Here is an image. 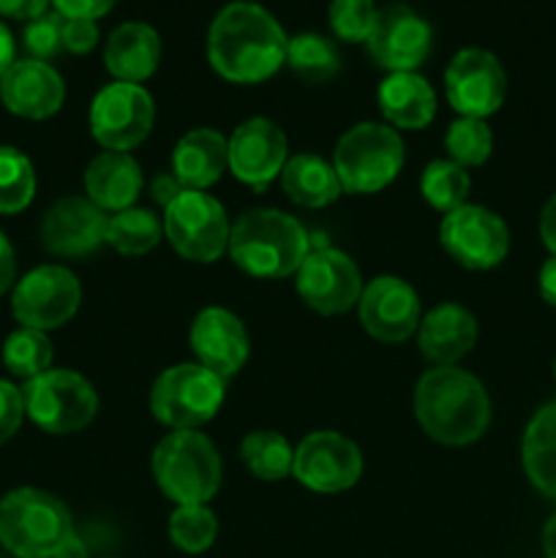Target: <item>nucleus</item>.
Here are the masks:
<instances>
[{
	"label": "nucleus",
	"mask_w": 556,
	"mask_h": 558,
	"mask_svg": "<svg viewBox=\"0 0 556 558\" xmlns=\"http://www.w3.org/2000/svg\"><path fill=\"white\" fill-rule=\"evenodd\" d=\"M287 33L256 3H229L207 33V60L223 80L238 85L265 82L287 63Z\"/></svg>",
	"instance_id": "1"
},
{
	"label": "nucleus",
	"mask_w": 556,
	"mask_h": 558,
	"mask_svg": "<svg viewBox=\"0 0 556 558\" xmlns=\"http://www.w3.org/2000/svg\"><path fill=\"white\" fill-rule=\"evenodd\" d=\"M25 414L41 430L52 436L76 434L93 423L98 396L90 381L74 371H52L25 381L22 387Z\"/></svg>",
	"instance_id": "8"
},
{
	"label": "nucleus",
	"mask_w": 556,
	"mask_h": 558,
	"mask_svg": "<svg viewBox=\"0 0 556 558\" xmlns=\"http://www.w3.org/2000/svg\"><path fill=\"white\" fill-rule=\"evenodd\" d=\"M145 178L129 153L104 150L90 161L85 172L87 199L104 213H123L140 196Z\"/></svg>",
	"instance_id": "23"
},
{
	"label": "nucleus",
	"mask_w": 556,
	"mask_h": 558,
	"mask_svg": "<svg viewBox=\"0 0 556 558\" xmlns=\"http://www.w3.org/2000/svg\"><path fill=\"white\" fill-rule=\"evenodd\" d=\"M22 420H25V398H22V390L11 385V381L0 379V445H5L20 430Z\"/></svg>",
	"instance_id": "39"
},
{
	"label": "nucleus",
	"mask_w": 556,
	"mask_h": 558,
	"mask_svg": "<svg viewBox=\"0 0 556 558\" xmlns=\"http://www.w3.org/2000/svg\"><path fill=\"white\" fill-rule=\"evenodd\" d=\"M22 41L33 60H52L63 49V16L58 11H44L41 16L27 22Z\"/></svg>",
	"instance_id": "38"
},
{
	"label": "nucleus",
	"mask_w": 556,
	"mask_h": 558,
	"mask_svg": "<svg viewBox=\"0 0 556 558\" xmlns=\"http://www.w3.org/2000/svg\"><path fill=\"white\" fill-rule=\"evenodd\" d=\"M218 537V521L207 505H180L169 518V539L183 554H205Z\"/></svg>",
	"instance_id": "35"
},
{
	"label": "nucleus",
	"mask_w": 556,
	"mask_h": 558,
	"mask_svg": "<svg viewBox=\"0 0 556 558\" xmlns=\"http://www.w3.org/2000/svg\"><path fill=\"white\" fill-rule=\"evenodd\" d=\"M414 414L425 434L439 445L463 447L488 430L491 401L483 381L456 365H439L420 376Z\"/></svg>",
	"instance_id": "2"
},
{
	"label": "nucleus",
	"mask_w": 556,
	"mask_h": 558,
	"mask_svg": "<svg viewBox=\"0 0 556 558\" xmlns=\"http://www.w3.org/2000/svg\"><path fill=\"white\" fill-rule=\"evenodd\" d=\"M300 298L322 316H336L358 305L363 294V278L358 265L336 248L309 251L300 270L294 272Z\"/></svg>",
	"instance_id": "15"
},
{
	"label": "nucleus",
	"mask_w": 556,
	"mask_h": 558,
	"mask_svg": "<svg viewBox=\"0 0 556 558\" xmlns=\"http://www.w3.org/2000/svg\"><path fill=\"white\" fill-rule=\"evenodd\" d=\"M445 93L461 118L485 120L505 104L507 74L496 54L485 49H461L445 71Z\"/></svg>",
	"instance_id": "13"
},
{
	"label": "nucleus",
	"mask_w": 556,
	"mask_h": 558,
	"mask_svg": "<svg viewBox=\"0 0 556 558\" xmlns=\"http://www.w3.org/2000/svg\"><path fill=\"white\" fill-rule=\"evenodd\" d=\"M107 227L109 218L101 207L82 196H65L44 213L41 243L49 254L80 259L107 243Z\"/></svg>",
	"instance_id": "18"
},
{
	"label": "nucleus",
	"mask_w": 556,
	"mask_h": 558,
	"mask_svg": "<svg viewBox=\"0 0 556 558\" xmlns=\"http://www.w3.org/2000/svg\"><path fill=\"white\" fill-rule=\"evenodd\" d=\"M52 0H0V14L11 16V20H36L47 11Z\"/></svg>",
	"instance_id": "42"
},
{
	"label": "nucleus",
	"mask_w": 556,
	"mask_h": 558,
	"mask_svg": "<svg viewBox=\"0 0 556 558\" xmlns=\"http://www.w3.org/2000/svg\"><path fill=\"white\" fill-rule=\"evenodd\" d=\"M287 65L300 80L322 85V82L336 80V74L341 71V54L330 38L319 36V33H300V36L289 38Z\"/></svg>",
	"instance_id": "29"
},
{
	"label": "nucleus",
	"mask_w": 556,
	"mask_h": 558,
	"mask_svg": "<svg viewBox=\"0 0 556 558\" xmlns=\"http://www.w3.org/2000/svg\"><path fill=\"white\" fill-rule=\"evenodd\" d=\"M420 352L436 365H456L478 343V319L458 303H442L420 319Z\"/></svg>",
	"instance_id": "22"
},
{
	"label": "nucleus",
	"mask_w": 556,
	"mask_h": 558,
	"mask_svg": "<svg viewBox=\"0 0 556 558\" xmlns=\"http://www.w3.org/2000/svg\"><path fill=\"white\" fill-rule=\"evenodd\" d=\"M543 550L545 558H556V512L548 518L543 529Z\"/></svg>",
	"instance_id": "48"
},
{
	"label": "nucleus",
	"mask_w": 556,
	"mask_h": 558,
	"mask_svg": "<svg viewBox=\"0 0 556 558\" xmlns=\"http://www.w3.org/2000/svg\"><path fill=\"white\" fill-rule=\"evenodd\" d=\"M292 474L316 494H341L363 474V456L347 436L336 430H316L294 450Z\"/></svg>",
	"instance_id": "14"
},
{
	"label": "nucleus",
	"mask_w": 556,
	"mask_h": 558,
	"mask_svg": "<svg viewBox=\"0 0 556 558\" xmlns=\"http://www.w3.org/2000/svg\"><path fill=\"white\" fill-rule=\"evenodd\" d=\"M360 325L382 343H403L420 327L418 292L396 276L368 281L358 300Z\"/></svg>",
	"instance_id": "17"
},
{
	"label": "nucleus",
	"mask_w": 556,
	"mask_h": 558,
	"mask_svg": "<svg viewBox=\"0 0 556 558\" xmlns=\"http://www.w3.org/2000/svg\"><path fill=\"white\" fill-rule=\"evenodd\" d=\"M521 461L529 483L556 501V401L545 403L523 430Z\"/></svg>",
	"instance_id": "28"
},
{
	"label": "nucleus",
	"mask_w": 556,
	"mask_h": 558,
	"mask_svg": "<svg viewBox=\"0 0 556 558\" xmlns=\"http://www.w3.org/2000/svg\"><path fill=\"white\" fill-rule=\"evenodd\" d=\"M191 349L202 368L229 381L249 360V332L227 308H205L191 325Z\"/></svg>",
	"instance_id": "20"
},
{
	"label": "nucleus",
	"mask_w": 556,
	"mask_h": 558,
	"mask_svg": "<svg viewBox=\"0 0 556 558\" xmlns=\"http://www.w3.org/2000/svg\"><path fill=\"white\" fill-rule=\"evenodd\" d=\"M379 109L396 129L420 131L434 120L436 96L414 71H398L379 85Z\"/></svg>",
	"instance_id": "26"
},
{
	"label": "nucleus",
	"mask_w": 556,
	"mask_h": 558,
	"mask_svg": "<svg viewBox=\"0 0 556 558\" xmlns=\"http://www.w3.org/2000/svg\"><path fill=\"white\" fill-rule=\"evenodd\" d=\"M401 167V136L382 123L354 125L333 150V169L347 194H376L398 178Z\"/></svg>",
	"instance_id": "6"
},
{
	"label": "nucleus",
	"mask_w": 556,
	"mask_h": 558,
	"mask_svg": "<svg viewBox=\"0 0 556 558\" xmlns=\"http://www.w3.org/2000/svg\"><path fill=\"white\" fill-rule=\"evenodd\" d=\"M98 44V27L93 20H63V49L71 54H87Z\"/></svg>",
	"instance_id": "40"
},
{
	"label": "nucleus",
	"mask_w": 556,
	"mask_h": 558,
	"mask_svg": "<svg viewBox=\"0 0 556 558\" xmlns=\"http://www.w3.org/2000/svg\"><path fill=\"white\" fill-rule=\"evenodd\" d=\"M281 189L294 205L300 207H327L341 196V183L325 158L311 156V153H298V156L287 158L281 169Z\"/></svg>",
	"instance_id": "27"
},
{
	"label": "nucleus",
	"mask_w": 556,
	"mask_h": 558,
	"mask_svg": "<svg viewBox=\"0 0 556 558\" xmlns=\"http://www.w3.org/2000/svg\"><path fill=\"white\" fill-rule=\"evenodd\" d=\"M164 227L150 210H142V207H129L123 213H114L109 218L107 227V243L112 245L118 254L125 256H142L147 251H153L161 240Z\"/></svg>",
	"instance_id": "31"
},
{
	"label": "nucleus",
	"mask_w": 556,
	"mask_h": 558,
	"mask_svg": "<svg viewBox=\"0 0 556 558\" xmlns=\"http://www.w3.org/2000/svg\"><path fill=\"white\" fill-rule=\"evenodd\" d=\"M14 278H16V256L14 248H11L9 238L0 232V298L14 287Z\"/></svg>",
	"instance_id": "44"
},
{
	"label": "nucleus",
	"mask_w": 556,
	"mask_h": 558,
	"mask_svg": "<svg viewBox=\"0 0 556 558\" xmlns=\"http://www.w3.org/2000/svg\"><path fill=\"white\" fill-rule=\"evenodd\" d=\"M227 381L200 363H180L164 371L150 390V412L172 430H196L210 423L223 403Z\"/></svg>",
	"instance_id": "7"
},
{
	"label": "nucleus",
	"mask_w": 556,
	"mask_h": 558,
	"mask_svg": "<svg viewBox=\"0 0 556 558\" xmlns=\"http://www.w3.org/2000/svg\"><path fill=\"white\" fill-rule=\"evenodd\" d=\"M55 558H87V548H85V543H82V539L74 534V537H71L69 543L58 550V556Z\"/></svg>",
	"instance_id": "49"
},
{
	"label": "nucleus",
	"mask_w": 556,
	"mask_h": 558,
	"mask_svg": "<svg viewBox=\"0 0 556 558\" xmlns=\"http://www.w3.org/2000/svg\"><path fill=\"white\" fill-rule=\"evenodd\" d=\"M540 238H543L545 248L556 256V194L543 207V216H540Z\"/></svg>",
	"instance_id": "45"
},
{
	"label": "nucleus",
	"mask_w": 556,
	"mask_h": 558,
	"mask_svg": "<svg viewBox=\"0 0 556 558\" xmlns=\"http://www.w3.org/2000/svg\"><path fill=\"white\" fill-rule=\"evenodd\" d=\"M469 189H472V180H469L467 169L452 161H431L420 178L423 199L445 216L467 205Z\"/></svg>",
	"instance_id": "32"
},
{
	"label": "nucleus",
	"mask_w": 556,
	"mask_h": 558,
	"mask_svg": "<svg viewBox=\"0 0 556 558\" xmlns=\"http://www.w3.org/2000/svg\"><path fill=\"white\" fill-rule=\"evenodd\" d=\"M229 169L254 189H265L287 163V136L273 120L251 118L227 140Z\"/></svg>",
	"instance_id": "19"
},
{
	"label": "nucleus",
	"mask_w": 556,
	"mask_h": 558,
	"mask_svg": "<svg viewBox=\"0 0 556 558\" xmlns=\"http://www.w3.org/2000/svg\"><path fill=\"white\" fill-rule=\"evenodd\" d=\"M365 44L376 65L398 74V71H414L425 63L434 33L428 22L409 5H387L376 11L374 31Z\"/></svg>",
	"instance_id": "16"
},
{
	"label": "nucleus",
	"mask_w": 556,
	"mask_h": 558,
	"mask_svg": "<svg viewBox=\"0 0 556 558\" xmlns=\"http://www.w3.org/2000/svg\"><path fill=\"white\" fill-rule=\"evenodd\" d=\"M161 60V38L145 22H125L109 36L104 49V65L118 82L140 85Z\"/></svg>",
	"instance_id": "24"
},
{
	"label": "nucleus",
	"mask_w": 556,
	"mask_h": 558,
	"mask_svg": "<svg viewBox=\"0 0 556 558\" xmlns=\"http://www.w3.org/2000/svg\"><path fill=\"white\" fill-rule=\"evenodd\" d=\"M158 488L174 505H207L221 488V456L200 430H174L153 452Z\"/></svg>",
	"instance_id": "5"
},
{
	"label": "nucleus",
	"mask_w": 556,
	"mask_h": 558,
	"mask_svg": "<svg viewBox=\"0 0 556 558\" xmlns=\"http://www.w3.org/2000/svg\"><path fill=\"white\" fill-rule=\"evenodd\" d=\"M3 363L11 374L25 381L47 374L52 365V343L47 332L31 330V327L11 332L3 343Z\"/></svg>",
	"instance_id": "34"
},
{
	"label": "nucleus",
	"mask_w": 556,
	"mask_h": 558,
	"mask_svg": "<svg viewBox=\"0 0 556 558\" xmlns=\"http://www.w3.org/2000/svg\"><path fill=\"white\" fill-rule=\"evenodd\" d=\"M491 147H494V134H491L485 120L461 118L445 134L447 156H450L452 163L463 169L480 167V163L488 161Z\"/></svg>",
	"instance_id": "36"
},
{
	"label": "nucleus",
	"mask_w": 556,
	"mask_h": 558,
	"mask_svg": "<svg viewBox=\"0 0 556 558\" xmlns=\"http://www.w3.org/2000/svg\"><path fill=\"white\" fill-rule=\"evenodd\" d=\"M229 256L243 272L265 281L289 278L309 256V234L281 210H249L229 232Z\"/></svg>",
	"instance_id": "3"
},
{
	"label": "nucleus",
	"mask_w": 556,
	"mask_h": 558,
	"mask_svg": "<svg viewBox=\"0 0 556 558\" xmlns=\"http://www.w3.org/2000/svg\"><path fill=\"white\" fill-rule=\"evenodd\" d=\"M150 194H153V199L158 202V205L169 207L174 199H178L180 194H183V185L178 183V178H174V174L164 172V174H156V178H153Z\"/></svg>",
	"instance_id": "43"
},
{
	"label": "nucleus",
	"mask_w": 556,
	"mask_h": 558,
	"mask_svg": "<svg viewBox=\"0 0 556 558\" xmlns=\"http://www.w3.org/2000/svg\"><path fill=\"white\" fill-rule=\"evenodd\" d=\"M82 303V287L69 267L41 265L27 272L11 294V311L22 327L58 330L74 319Z\"/></svg>",
	"instance_id": "10"
},
{
	"label": "nucleus",
	"mask_w": 556,
	"mask_h": 558,
	"mask_svg": "<svg viewBox=\"0 0 556 558\" xmlns=\"http://www.w3.org/2000/svg\"><path fill=\"white\" fill-rule=\"evenodd\" d=\"M14 52H16L14 36H11L9 27L0 22V76H3L11 65H14V60H16Z\"/></svg>",
	"instance_id": "47"
},
{
	"label": "nucleus",
	"mask_w": 556,
	"mask_h": 558,
	"mask_svg": "<svg viewBox=\"0 0 556 558\" xmlns=\"http://www.w3.org/2000/svg\"><path fill=\"white\" fill-rule=\"evenodd\" d=\"M156 120L153 96L142 85L112 82L90 104V131L107 150L129 153L147 140Z\"/></svg>",
	"instance_id": "11"
},
{
	"label": "nucleus",
	"mask_w": 556,
	"mask_h": 558,
	"mask_svg": "<svg viewBox=\"0 0 556 558\" xmlns=\"http://www.w3.org/2000/svg\"><path fill=\"white\" fill-rule=\"evenodd\" d=\"M55 11H58L63 20H93L109 14L114 5V0H52Z\"/></svg>",
	"instance_id": "41"
},
{
	"label": "nucleus",
	"mask_w": 556,
	"mask_h": 558,
	"mask_svg": "<svg viewBox=\"0 0 556 558\" xmlns=\"http://www.w3.org/2000/svg\"><path fill=\"white\" fill-rule=\"evenodd\" d=\"M71 537L74 521L58 496L16 488L0 499V545L16 558H55Z\"/></svg>",
	"instance_id": "4"
},
{
	"label": "nucleus",
	"mask_w": 556,
	"mask_h": 558,
	"mask_svg": "<svg viewBox=\"0 0 556 558\" xmlns=\"http://www.w3.org/2000/svg\"><path fill=\"white\" fill-rule=\"evenodd\" d=\"M540 294L548 305L556 308V256H551L543 267H540Z\"/></svg>",
	"instance_id": "46"
},
{
	"label": "nucleus",
	"mask_w": 556,
	"mask_h": 558,
	"mask_svg": "<svg viewBox=\"0 0 556 558\" xmlns=\"http://www.w3.org/2000/svg\"><path fill=\"white\" fill-rule=\"evenodd\" d=\"M229 153L223 134L213 129H194L174 145L172 174L189 191H205L227 172Z\"/></svg>",
	"instance_id": "25"
},
{
	"label": "nucleus",
	"mask_w": 556,
	"mask_h": 558,
	"mask_svg": "<svg viewBox=\"0 0 556 558\" xmlns=\"http://www.w3.org/2000/svg\"><path fill=\"white\" fill-rule=\"evenodd\" d=\"M447 254L467 270H491L510 251V232L496 213L480 205H463L447 213L439 227Z\"/></svg>",
	"instance_id": "12"
},
{
	"label": "nucleus",
	"mask_w": 556,
	"mask_h": 558,
	"mask_svg": "<svg viewBox=\"0 0 556 558\" xmlns=\"http://www.w3.org/2000/svg\"><path fill=\"white\" fill-rule=\"evenodd\" d=\"M36 194V172L25 153L0 145V213L16 216L25 210Z\"/></svg>",
	"instance_id": "33"
},
{
	"label": "nucleus",
	"mask_w": 556,
	"mask_h": 558,
	"mask_svg": "<svg viewBox=\"0 0 556 558\" xmlns=\"http://www.w3.org/2000/svg\"><path fill=\"white\" fill-rule=\"evenodd\" d=\"M164 232L183 259L210 265L229 248V218L221 202L205 191H189L164 207Z\"/></svg>",
	"instance_id": "9"
},
{
	"label": "nucleus",
	"mask_w": 556,
	"mask_h": 558,
	"mask_svg": "<svg viewBox=\"0 0 556 558\" xmlns=\"http://www.w3.org/2000/svg\"><path fill=\"white\" fill-rule=\"evenodd\" d=\"M240 458L256 480L278 483V480L292 474L294 450L276 430H254L240 445Z\"/></svg>",
	"instance_id": "30"
},
{
	"label": "nucleus",
	"mask_w": 556,
	"mask_h": 558,
	"mask_svg": "<svg viewBox=\"0 0 556 558\" xmlns=\"http://www.w3.org/2000/svg\"><path fill=\"white\" fill-rule=\"evenodd\" d=\"M0 101L5 109L27 120H47L65 101L63 76L44 60H14L0 76Z\"/></svg>",
	"instance_id": "21"
},
{
	"label": "nucleus",
	"mask_w": 556,
	"mask_h": 558,
	"mask_svg": "<svg viewBox=\"0 0 556 558\" xmlns=\"http://www.w3.org/2000/svg\"><path fill=\"white\" fill-rule=\"evenodd\" d=\"M374 0H333L330 5V27L341 41L360 44L368 41L376 22Z\"/></svg>",
	"instance_id": "37"
}]
</instances>
